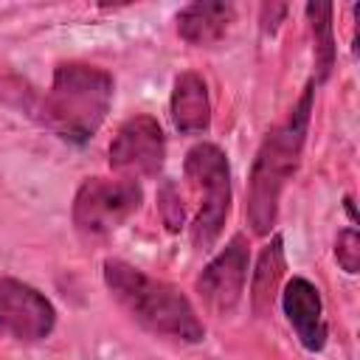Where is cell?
Wrapping results in <instances>:
<instances>
[{"label": "cell", "instance_id": "obj_1", "mask_svg": "<svg viewBox=\"0 0 360 360\" xmlns=\"http://www.w3.org/2000/svg\"><path fill=\"white\" fill-rule=\"evenodd\" d=\"M312 98H315V84L309 82L298 96V101L284 115V121L264 135L256 152L248 177V222L256 236H267L273 231L281 194L301 163V152L312 118Z\"/></svg>", "mask_w": 360, "mask_h": 360}, {"label": "cell", "instance_id": "obj_2", "mask_svg": "<svg viewBox=\"0 0 360 360\" xmlns=\"http://www.w3.org/2000/svg\"><path fill=\"white\" fill-rule=\"evenodd\" d=\"M101 276L110 295L146 332L180 343H200L205 338V326L197 318V309L174 284L152 278L124 259H107Z\"/></svg>", "mask_w": 360, "mask_h": 360}, {"label": "cell", "instance_id": "obj_3", "mask_svg": "<svg viewBox=\"0 0 360 360\" xmlns=\"http://www.w3.org/2000/svg\"><path fill=\"white\" fill-rule=\"evenodd\" d=\"M115 82L104 68L87 62H62L53 70L51 90L42 98V121L68 143H87L104 124Z\"/></svg>", "mask_w": 360, "mask_h": 360}, {"label": "cell", "instance_id": "obj_4", "mask_svg": "<svg viewBox=\"0 0 360 360\" xmlns=\"http://www.w3.org/2000/svg\"><path fill=\"white\" fill-rule=\"evenodd\" d=\"M183 172L188 188L197 200V214L191 219L194 248H211L222 233V225L231 211V166L225 152L217 143H197L186 152Z\"/></svg>", "mask_w": 360, "mask_h": 360}, {"label": "cell", "instance_id": "obj_5", "mask_svg": "<svg viewBox=\"0 0 360 360\" xmlns=\"http://www.w3.org/2000/svg\"><path fill=\"white\" fill-rule=\"evenodd\" d=\"M143 202V188L132 177H87L73 197V225L82 236L98 239L121 228Z\"/></svg>", "mask_w": 360, "mask_h": 360}, {"label": "cell", "instance_id": "obj_6", "mask_svg": "<svg viewBox=\"0 0 360 360\" xmlns=\"http://www.w3.org/2000/svg\"><path fill=\"white\" fill-rule=\"evenodd\" d=\"M56 326L53 304L31 284L0 276V332L22 340L37 343L45 340Z\"/></svg>", "mask_w": 360, "mask_h": 360}, {"label": "cell", "instance_id": "obj_7", "mask_svg": "<svg viewBox=\"0 0 360 360\" xmlns=\"http://www.w3.org/2000/svg\"><path fill=\"white\" fill-rule=\"evenodd\" d=\"M166 160V135L158 118L141 112L127 118L112 143H110V166L121 174L135 177H155Z\"/></svg>", "mask_w": 360, "mask_h": 360}, {"label": "cell", "instance_id": "obj_8", "mask_svg": "<svg viewBox=\"0 0 360 360\" xmlns=\"http://www.w3.org/2000/svg\"><path fill=\"white\" fill-rule=\"evenodd\" d=\"M248 239L242 233L231 236V242L202 267L197 276V292L202 304L217 315H231L242 301L245 281H248Z\"/></svg>", "mask_w": 360, "mask_h": 360}, {"label": "cell", "instance_id": "obj_9", "mask_svg": "<svg viewBox=\"0 0 360 360\" xmlns=\"http://www.w3.org/2000/svg\"><path fill=\"white\" fill-rule=\"evenodd\" d=\"M281 309L295 329V338L307 352H321L329 338V326L323 318V301L321 290L309 278H290L281 290Z\"/></svg>", "mask_w": 360, "mask_h": 360}, {"label": "cell", "instance_id": "obj_10", "mask_svg": "<svg viewBox=\"0 0 360 360\" xmlns=\"http://www.w3.org/2000/svg\"><path fill=\"white\" fill-rule=\"evenodd\" d=\"M236 20V6L225 0H205V3H188L177 11V34L197 48H208L219 42L231 22Z\"/></svg>", "mask_w": 360, "mask_h": 360}, {"label": "cell", "instance_id": "obj_11", "mask_svg": "<svg viewBox=\"0 0 360 360\" xmlns=\"http://www.w3.org/2000/svg\"><path fill=\"white\" fill-rule=\"evenodd\" d=\"M172 124L183 135H202L211 127L208 87L200 73L186 70L174 79L172 90Z\"/></svg>", "mask_w": 360, "mask_h": 360}, {"label": "cell", "instance_id": "obj_12", "mask_svg": "<svg viewBox=\"0 0 360 360\" xmlns=\"http://www.w3.org/2000/svg\"><path fill=\"white\" fill-rule=\"evenodd\" d=\"M284 270H287V262H284V239L276 233L270 239V245L262 248V253L256 259L253 281H250V307H253V312L259 318H264L270 312Z\"/></svg>", "mask_w": 360, "mask_h": 360}, {"label": "cell", "instance_id": "obj_13", "mask_svg": "<svg viewBox=\"0 0 360 360\" xmlns=\"http://www.w3.org/2000/svg\"><path fill=\"white\" fill-rule=\"evenodd\" d=\"M312 42H315V87L329 79L335 68V34H332V6L329 3H309L307 6Z\"/></svg>", "mask_w": 360, "mask_h": 360}, {"label": "cell", "instance_id": "obj_14", "mask_svg": "<svg viewBox=\"0 0 360 360\" xmlns=\"http://www.w3.org/2000/svg\"><path fill=\"white\" fill-rule=\"evenodd\" d=\"M335 259L346 273H357L360 267V236L354 228H343L335 239Z\"/></svg>", "mask_w": 360, "mask_h": 360}, {"label": "cell", "instance_id": "obj_15", "mask_svg": "<svg viewBox=\"0 0 360 360\" xmlns=\"http://www.w3.org/2000/svg\"><path fill=\"white\" fill-rule=\"evenodd\" d=\"M158 202H160V214H163V222L169 231H177L183 225V205H180V194L174 188V183H166L158 194Z\"/></svg>", "mask_w": 360, "mask_h": 360}]
</instances>
